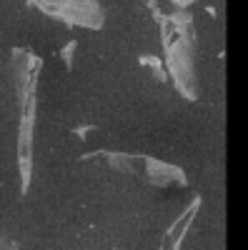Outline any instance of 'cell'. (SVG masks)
Listing matches in <instances>:
<instances>
[]
</instances>
